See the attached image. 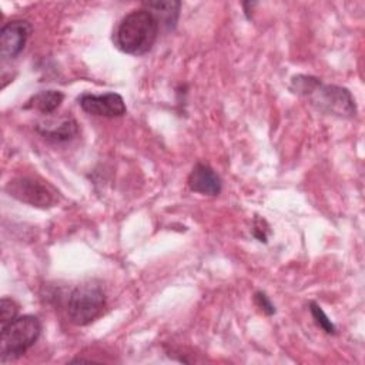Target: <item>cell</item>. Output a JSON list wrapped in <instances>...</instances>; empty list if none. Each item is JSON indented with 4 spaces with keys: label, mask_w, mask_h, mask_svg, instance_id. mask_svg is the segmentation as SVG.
I'll list each match as a JSON object with an SVG mask.
<instances>
[{
    "label": "cell",
    "mask_w": 365,
    "mask_h": 365,
    "mask_svg": "<svg viewBox=\"0 0 365 365\" xmlns=\"http://www.w3.org/2000/svg\"><path fill=\"white\" fill-rule=\"evenodd\" d=\"M289 88L308 100L319 113L339 118H352L356 115V104L351 91L335 84H325L319 78L307 74L294 76Z\"/></svg>",
    "instance_id": "6da1fadb"
},
{
    "label": "cell",
    "mask_w": 365,
    "mask_h": 365,
    "mask_svg": "<svg viewBox=\"0 0 365 365\" xmlns=\"http://www.w3.org/2000/svg\"><path fill=\"white\" fill-rule=\"evenodd\" d=\"M158 21L147 9H137L125 14L114 30V44L131 56L148 53L158 37Z\"/></svg>",
    "instance_id": "7a4b0ae2"
},
{
    "label": "cell",
    "mask_w": 365,
    "mask_h": 365,
    "mask_svg": "<svg viewBox=\"0 0 365 365\" xmlns=\"http://www.w3.org/2000/svg\"><path fill=\"white\" fill-rule=\"evenodd\" d=\"M0 329V359L6 362L20 358L37 342L41 334V322L34 315H21Z\"/></svg>",
    "instance_id": "3957f363"
},
{
    "label": "cell",
    "mask_w": 365,
    "mask_h": 365,
    "mask_svg": "<svg viewBox=\"0 0 365 365\" xmlns=\"http://www.w3.org/2000/svg\"><path fill=\"white\" fill-rule=\"evenodd\" d=\"M106 305V294L98 284L84 282L77 285L67 299V317L76 325H87L94 321Z\"/></svg>",
    "instance_id": "277c9868"
},
{
    "label": "cell",
    "mask_w": 365,
    "mask_h": 365,
    "mask_svg": "<svg viewBox=\"0 0 365 365\" xmlns=\"http://www.w3.org/2000/svg\"><path fill=\"white\" fill-rule=\"evenodd\" d=\"M6 191L10 197L38 208H47L54 202V192L46 184L30 177L10 180L6 185Z\"/></svg>",
    "instance_id": "5b68a950"
},
{
    "label": "cell",
    "mask_w": 365,
    "mask_h": 365,
    "mask_svg": "<svg viewBox=\"0 0 365 365\" xmlns=\"http://www.w3.org/2000/svg\"><path fill=\"white\" fill-rule=\"evenodd\" d=\"M78 104L87 114L98 117H121L125 114L127 107L124 98L117 93H104V94H81L78 97Z\"/></svg>",
    "instance_id": "8992f818"
},
{
    "label": "cell",
    "mask_w": 365,
    "mask_h": 365,
    "mask_svg": "<svg viewBox=\"0 0 365 365\" xmlns=\"http://www.w3.org/2000/svg\"><path fill=\"white\" fill-rule=\"evenodd\" d=\"M31 24L27 20H11L0 30V56L3 60L16 58L24 48L30 34Z\"/></svg>",
    "instance_id": "52a82bcc"
},
{
    "label": "cell",
    "mask_w": 365,
    "mask_h": 365,
    "mask_svg": "<svg viewBox=\"0 0 365 365\" xmlns=\"http://www.w3.org/2000/svg\"><path fill=\"white\" fill-rule=\"evenodd\" d=\"M187 182L191 191L210 197L218 195L222 188L220 175L208 164L204 163H197L192 167Z\"/></svg>",
    "instance_id": "ba28073f"
},
{
    "label": "cell",
    "mask_w": 365,
    "mask_h": 365,
    "mask_svg": "<svg viewBox=\"0 0 365 365\" xmlns=\"http://www.w3.org/2000/svg\"><path fill=\"white\" fill-rule=\"evenodd\" d=\"M36 130L50 141L67 143L77 135L78 125L74 118L63 117L57 120H48L43 124H37Z\"/></svg>",
    "instance_id": "9c48e42d"
},
{
    "label": "cell",
    "mask_w": 365,
    "mask_h": 365,
    "mask_svg": "<svg viewBox=\"0 0 365 365\" xmlns=\"http://www.w3.org/2000/svg\"><path fill=\"white\" fill-rule=\"evenodd\" d=\"M143 7L147 9L158 21V26L173 30L178 21L181 1L174 0H155V1H144Z\"/></svg>",
    "instance_id": "30bf717a"
},
{
    "label": "cell",
    "mask_w": 365,
    "mask_h": 365,
    "mask_svg": "<svg viewBox=\"0 0 365 365\" xmlns=\"http://www.w3.org/2000/svg\"><path fill=\"white\" fill-rule=\"evenodd\" d=\"M64 100V94L58 90H43L30 97V100L24 104V108L36 110L41 114L54 113Z\"/></svg>",
    "instance_id": "8fae6325"
},
{
    "label": "cell",
    "mask_w": 365,
    "mask_h": 365,
    "mask_svg": "<svg viewBox=\"0 0 365 365\" xmlns=\"http://www.w3.org/2000/svg\"><path fill=\"white\" fill-rule=\"evenodd\" d=\"M309 312H311L315 324L322 331H325L327 334H331V335H334L336 332L335 325L332 324V321L328 318V315L324 312V309L317 302H309Z\"/></svg>",
    "instance_id": "7c38bea8"
},
{
    "label": "cell",
    "mask_w": 365,
    "mask_h": 365,
    "mask_svg": "<svg viewBox=\"0 0 365 365\" xmlns=\"http://www.w3.org/2000/svg\"><path fill=\"white\" fill-rule=\"evenodd\" d=\"M19 312V305L10 298H1L0 301V328L10 324Z\"/></svg>",
    "instance_id": "4fadbf2b"
},
{
    "label": "cell",
    "mask_w": 365,
    "mask_h": 365,
    "mask_svg": "<svg viewBox=\"0 0 365 365\" xmlns=\"http://www.w3.org/2000/svg\"><path fill=\"white\" fill-rule=\"evenodd\" d=\"M254 302H255V305H257L264 314H267V315H274V314H275V307H274V304L271 302V299L267 297L265 292L257 291V292L254 294Z\"/></svg>",
    "instance_id": "5bb4252c"
},
{
    "label": "cell",
    "mask_w": 365,
    "mask_h": 365,
    "mask_svg": "<svg viewBox=\"0 0 365 365\" xmlns=\"http://www.w3.org/2000/svg\"><path fill=\"white\" fill-rule=\"evenodd\" d=\"M264 224H265L264 220L255 218V224H254V230H252L254 237H255L258 241H261V242H267V232H265L267 228L262 227Z\"/></svg>",
    "instance_id": "9a60e30c"
},
{
    "label": "cell",
    "mask_w": 365,
    "mask_h": 365,
    "mask_svg": "<svg viewBox=\"0 0 365 365\" xmlns=\"http://www.w3.org/2000/svg\"><path fill=\"white\" fill-rule=\"evenodd\" d=\"M257 3H254V1H245V3H242V7H244V13H245V16L248 17V19H251V16H250V11L252 10V6H255Z\"/></svg>",
    "instance_id": "2e32d148"
}]
</instances>
